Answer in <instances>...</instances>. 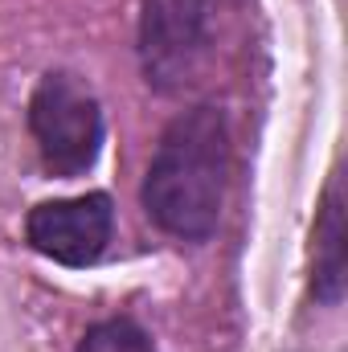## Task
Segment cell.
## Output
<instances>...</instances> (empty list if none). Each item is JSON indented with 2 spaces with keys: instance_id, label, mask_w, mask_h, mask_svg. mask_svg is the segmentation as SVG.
I'll return each instance as SVG.
<instances>
[{
  "instance_id": "1",
  "label": "cell",
  "mask_w": 348,
  "mask_h": 352,
  "mask_svg": "<svg viewBox=\"0 0 348 352\" xmlns=\"http://www.w3.org/2000/svg\"><path fill=\"white\" fill-rule=\"evenodd\" d=\"M230 180V123L213 102L180 111L164 127L140 184L144 213L176 242L213 238Z\"/></svg>"
},
{
  "instance_id": "2",
  "label": "cell",
  "mask_w": 348,
  "mask_h": 352,
  "mask_svg": "<svg viewBox=\"0 0 348 352\" xmlns=\"http://www.w3.org/2000/svg\"><path fill=\"white\" fill-rule=\"evenodd\" d=\"M29 131L37 140L45 173L74 180L94 168L102 152V107L90 87L70 70H50L29 98Z\"/></svg>"
},
{
  "instance_id": "3",
  "label": "cell",
  "mask_w": 348,
  "mask_h": 352,
  "mask_svg": "<svg viewBox=\"0 0 348 352\" xmlns=\"http://www.w3.org/2000/svg\"><path fill=\"white\" fill-rule=\"evenodd\" d=\"M213 0H144L140 12V66L148 87L176 94L209 54Z\"/></svg>"
},
{
  "instance_id": "4",
  "label": "cell",
  "mask_w": 348,
  "mask_h": 352,
  "mask_svg": "<svg viewBox=\"0 0 348 352\" xmlns=\"http://www.w3.org/2000/svg\"><path fill=\"white\" fill-rule=\"evenodd\" d=\"M115 234V201L107 192H83L66 201H41L25 217V238L37 254L62 266H90L102 258Z\"/></svg>"
},
{
  "instance_id": "5",
  "label": "cell",
  "mask_w": 348,
  "mask_h": 352,
  "mask_svg": "<svg viewBox=\"0 0 348 352\" xmlns=\"http://www.w3.org/2000/svg\"><path fill=\"white\" fill-rule=\"evenodd\" d=\"M312 295L324 307L345 299V197L340 180L332 176L316 217V266H312Z\"/></svg>"
},
{
  "instance_id": "6",
  "label": "cell",
  "mask_w": 348,
  "mask_h": 352,
  "mask_svg": "<svg viewBox=\"0 0 348 352\" xmlns=\"http://www.w3.org/2000/svg\"><path fill=\"white\" fill-rule=\"evenodd\" d=\"M78 352H156V344L131 316H111L90 324L87 336L78 340Z\"/></svg>"
}]
</instances>
